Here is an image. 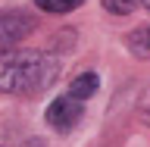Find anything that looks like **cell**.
<instances>
[{"label": "cell", "instance_id": "obj_2", "mask_svg": "<svg viewBox=\"0 0 150 147\" xmlns=\"http://www.w3.org/2000/svg\"><path fill=\"white\" fill-rule=\"evenodd\" d=\"M78 122H81V100L72 97L69 91L47 107V125L53 131H59V135H69Z\"/></svg>", "mask_w": 150, "mask_h": 147}, {"label": "cell", "instance_id": "obj_9", "mask_svg": "<svg viewBox=\"0 0 150 147\" xmlns=\"http://www.w3.org/2000/svg\"><path fill=\"white\" fill-rule=\"evenodd\" d=\"M141 3H144V6H147V9H150V0H141Z\"/></svg>", "mask_w": 150, "mask_h": 147}, {"label": "cell", "instance_id": "obj_6", "mask_svg": "<svg viewBox=\"0 0 150 147\" xmlns=\"http://www.w3.org/2000/svg\"><path fill=\"white\" fill-rule=\"evenodd\" d=\"M84 0H35L38 9H44V13H53V16H59V13H72V9H78Z\"/></svg>", "mask_w": 150, "mask_h": 147}, {"label": "cell", "instance_id": "obj_5", "mask_svg": "<svg viewBox=\"0 0 150 147\" xmlns=\"http://www.w3.org/2000/svg\"><path fill=\"white\" fill-rule=\"evenodd\" d=\"M125 44H128V50L134 56H150V28L141 25V28H134V31H128Z\"/></svg>", "mask_w": 150, "mask_h": 147}, {"label": "cell", "instance_id": "obj_1", "mask_svg": "<svg viewBox=\"0 0 150 147\" xmlns=\"http://www.w3.org/2000/svg\"><path fill=\"white\" fill-rule=\"evenodd\" d=\"M63 63L44 50H3L0 53V94H41L59 78Z\"/></svg>", "mask_w": 150, "mask_h": 147}, {"label": "cell", "instance_id": "obj_3", "mask_svg": "<svg viewBox=\"0 0 150 147\" xmlns=\"http://www.w3.org/2000/svg\"><path fill=\"white\" fill-rule=\"evenodd\" d=\"M35 16H28V13H0V53L3 50H13V47L22 41V38H28L31 31H35Z\"/></svg>", "mask_w": 150, "mask_h": 147}, {"label": "cell", "instance_id": "obj_8", "mask_svg": "<svg viewBox=\"0 0 150 147\" xmlns=\"http://www.w3.org/2000/svg\"><path fill=\"white\" fill-rule=\"evenodd\" d=\"M141 119L150 125V91L144 94V100H141Z\"/></svg>", "mask_w": 150, "mask_h": 147}, {"label": "cell", "instance_id": "obj_7", "mask_svg": "<svg viewBox=\"0 0 150 147\" xmlns=\"http://www.w3.org/2000/svg\"><path fill=\"white\" fill-rule=\"evenodd\" d=\"M100 3H103V9H106V13H112V16H128V13L138 6L141 0H100Z\"/></svg>", "mask_w": 150, "mask_h": 147}, {"label": "cell", "instance_id": "obj_4", "mask_svg": "<svg viewBox=\"0 0 150 147\" xmlns=\"http://www.w3.org/2000/svg\"><path fill=\"white\" fill-rule=\"evenodd\" d=\"M97 88H100V78H97L94 72H81L78 78H72V82H69V94H72V97H78V100L94 97V94H97Z\"/></svg>", "mask_w": 150, "mask_h": 147}]
</instances>
